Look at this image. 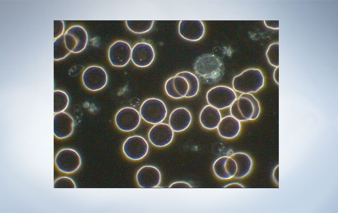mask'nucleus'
Instances as JSON below:
<instances>
[{
	"label": "nucleus",
	"instance_id": "obj_13",
	"mask_svg": "<svg viewBox=\"0 0 338 213\" xmlns=\"http://www.w3.org/2000/svg\"><path fill=\"white\" fill-rule=\"evenodd\" d=\"M136 179L138 185L141 188H155L161 183V174L157 167L145 165L138 171Z\"/></svg>",
	"mask_w": 338,
	"mask_h": 213
},
{
	"label": "nucleus",
	"instance_id": "obj_16",
	"mask_svg": "<svg viewBox=\"0 0 338 213\" xmlns=\"http://www.w3.org/2000/svg\"><path fill=\"white\" fill-rule=\"evenodd\" d=\"M213 169L215 175L221 179L227 180L234 177L237 170L236 161L231 157L224 156L214 162Z\"/></svg>",
	"mask_w": 338,
	"mask_h": 213
},
{
	"label": "nucleus",
	"instance_id": "obj_32",
	"mask_svg": "<svg viewBox=\"0 0 338 213\" xmlns=\"http://www.w3.org/2000/svg\"><path fill=\"white\" fill-rule=\"evenodd\" d=\"M169 188H192V186L187 182H176L171 184Z\"/></svg>",
	"mask_w": 338,
	"mask_h": 213
},
{
	"label": "nucleus",
	"instance_id": "obj_26",
	"mask_svg": "<svg viewBox=\"0 0 338 213\" xmlns=\"http://www.w3.org/2000/svg\"><path fill=\"white\" fill-rule=\"evenodd\" d=\"M266 56L269 63L272 66H279V44L274 43L271 44L268 48Z\"/></svg>",
	"mask_w": 338,
	"mask_h": 213
},
{
	"label": "nucleus",
	"instance_id": "obj_10",
	"mask_svg": "<svg viewBox=\"0 0 338 213\" xmlns=\"http://www.w3.org/2000/svg\"><path fill=\"white\" fill-rule=\"evenodd\" d=\"M131 53L132 49L129 43L124 41H117L108 49L109 61L114 67H124L129 62Z\"/></svg>",
	"mask_w": 338,
	"mask_h": 213
},
{
	"label": "nucleus",
	"instance_id": "obj_31",
	"mask_svg": "<svg viewBox=\"0 0 338 213\" xmlns=\"http://www.w3.org/2000/svg\"><path fill=\"white\" fill-rule=\"evenodd\" d=\"M54 39L63 35L64 30V23L62 20H54Z\"/></svg>",
	"mask_w": 338,
	"mask_h": 213
},
{
	"label": "nucleus",
	"instance_id": "obj_33",
	"mask_svg": "<svg viewBox=\"0 0 338 213\" xmlns=\"http://www.w3.org/2000/svg\"><path fill=\"white\" fill-rule=\"evenodd\" d=\"M264 24L268 28L277 29L279 28V20H264Z\"/></svg>",
	"mask_w": 338,
	"mask_h": 213
},
{
	"label": "nucleus",
	"instance_id": "obj_2",
	"mask_svg": "<svg viewBox=\"0 0 338 213\" xmlns=\"http://www.w3.org/2000/svg\"><path fill=\"white\" fill-rule=\"evenodd\" d=\"M264 77L260 70L249 69L235 76L232 81L234 90L242 94L255 93L264 85Z\"/></svg>",
	"mask_w": 338,
	"mask_h": 213
},
{
	"label": "nucleus",
	"instance_id": "obj_11",
	"mask_svg": "<svg viewBox=\"0 0 338 213\" xmlns=\"http://www.w3.org/2000/svg\"><path fill=\"white\" fill-rule=\"evenodd\" d=\"M174 131L169 124L161 123L154 125L148 133L150 142L157 147H164L172 141Z\"/></svg>",
	"mask_w": 338,
	"mask_h": 213
},
{
	"label": "nucleus",
	"instance_id": "obj_22",
	"mask_svg": "<svg viewBox=\"0 0 338 213\" xmlns=\"http://www.w3.org/2000/svg\"><path fill=\"white\" fill-rule=\"evenodd\" d=\"M175 75L183 77L188 83L189 89L185 97H192L198 93L199 82L197 77L195 74L187 71H183L177 73Z\"/></svg>",
	"mask_w": 338,
	"mask_h": 213
},
{
	"label": "nucleus",
	"instance_id": "obj_34",
	"mask_svg": "<svg viewBox=\"0 0 338 213\" xmlns=\"http://www.w3.org/2000/svg\"><path fill=\"white\" fill-rule=\"evenodd\" d=\"M273 78L275 82L279 83V67L276 68L273 72Z\"/></svg>",
	"mask_w": 338,
	"mask_h": 213
},
{
	"label": "nucleus",
	"instance_id": "obj_7",
	"mask_svg": "<svg viewBox=\"0 0 338 213\" xmlns=\"http://www.w3.org/2000/svg\"><path fill=\"white\" fill-rule=\"evenodd\" d=\"M64 39L67 48L74 53H78L83 51L88 41L86 31L79 25L70 27L64 34Z\"/></svg>",
	"mask_w": 338,
	"mask_h": 213
},
{
	"label": "nucleus",
	"instance_id": "obj_15",
	"mask_svg": "<svg viewBox=\"0 0 338 213\" xmlns=\"http://www.w3.org/2000/svg\"><path fill=\"white\" fill-rule=\"evenodd\" d=\"M74 120L66 112L56 113L54 117V133L58 139L66 138L72 134L74 128Z\"/></svg>",
	"mask_w": 338,
	"mask_h": 213
},
{
	"label": "nucleus",
	"instance_id": "obj_29",
	"mask_svg": "<svg viewBox=\"0 0 338 213\" xmlns=\"http://www.w3.org/2000/svg\"><path fill=\"white\" fill-rule=\"evenodd\" d=\"M240 97L249 99L253 104L254 110L251 120H254L258 117L260 112V107L257 99L251 93L242 94Z\"/></svg>",
	"mask_w": 338,
	"mask_h": 213
},
{
	"label": "nucleus",
	"instance_id": "obj_3",
	"mask_svg": "<svg viewBox=\"0 0 338 213\" xmlns=\"http://www.w3.org/2000/svg\"><path fill=\"white\" fill-rule=\"evenodd\" d=\"M141 118L146 122L156 125L162 123L167 115L164 102L158 98H150L145 100L140 108Z\"/></svg>",
	"mask_w": 338,
	"mask_h": 213
},
{
	"label": "nucleus",
	"instance_id": "obj_5",
	"mask_svg": "<svg viewBox=\"0 0 338 213\" xmlns=\"http://www.w3.org/2000/svg\"><path fill=\"white\" fill-rule=\"evenodd\" d=\"M107 74L102 67L91 66L87 68L82 74V81L84 86L92 91L104 88L107 82Z\"/></svg>",
	"mask_w": 338,
	"mask_h": 213
},
{
	"label": "nucleus",
	"instance_id": "obj_12",
	"mask_svg": "<svg viewBox=\"0 0 338 213\" xmlns=\"http://www.w3.org/2000/svg\"><path fill=\"white\" fill-rule=\"evenodd\" d=\"M155 56L153 47L148 43H138L132 49L131 59L133 63L138 67L149 66L153 63Z\"/></svg>",
	"mask_w": 338,
	"mask_h": 213
},
{
	"label": "nucleus",
	"instance_id": "obj_18",
	"mask_svg": "<svg viewBox=\"0 0 338 213\" xmlns=\"http://www.w3.org/2000/svg\"><path fill=\"white\" fill-rule=\"evenodd\" d=\"M192 121V116L188 110L179 107L173 110L169 116V125L174 132H180L187 129Z\"/></svg>",
	"mask_w": 338,
	"mask_h": 213
},
{
	"label": "nucleus",
	"instance_id": "obj_23",
	"mask_svg": "<svg viewBox=\"0 0 338 213\" xmlns=\"http://www.w3.org/2000/svg\"><path fill=\"white\" fill-rule=\"evenodd\" d=\"M127 28L132 32L143 34L149 31L153 27V20H126Z\"/></svg>",
	"mask_w": 338,
	"mask_h": 213
},
{
	"label": "nucleus",
	"instance_id": "obj_24",
	"mask_svg": "<svg viewBox=\"0 0 338 213\" xmlns=\"http://www.w3.org/2000/svg\"><path fill=\"white\" fill-rule=\"evenodd\" d=\"M69 97L65 92L61 90L54 91V113L55 114L63 112L68 107Z\"/></svg>",
	"mask_w": 338,
	"mask_h": 213
},
{
	"label": "nucleus",
	"instance_id": "obj_19",
	"mask_svg": "<svg viewBox=\"0 0 338 213\" xmlns=\"http://www.w3.org/2000/svg\"><path fill=\"white\" fill-rule=\"evenodd\" d=\"M241 125L240 122L232 116L222 118L217 127L219 135L227 139H234L239 134Z\"/></svg>",
	"mask_w": 338,
	"mask_h": 213
},
{
	"label": "nucleus",
	"instance_id": "obj_14",
	"mask_svg": "<svg viewBox=\"0 0 338 213\" xmlns=\"http://www.w3.org/2000/svg\"><path fill=\"white\" fill-rule=\"evenodd\" d=\"M178 33L184 39L197 41L205 33V26L200 20H181L178 24Z\"/></svg>",
	"mask_w": 338,
	"mask_h": 213
},
{
	"label": "nucleus",
	"instance_id": "obj_17",
	"mask_svg": "<svg viewBox=\"0 0 338 213\" xmlns=\"http://www.w3.org/2000/svg\"><path fill=\"white\" fill-rule=\"evenodd\" d=\"M254 105L248 98L239 97L230 106L232 116L240 122L251 120L254 113Z\"/></svg>",
	"mask_w": 338,
	"mask_h": 213
},
{
	"label": "nucleus",
	"instance_id": "obj_25",
	"mask_svg": "<svg viewBox=\"0 0 338 213\" xmlns=\"http://www.w3.org/2000/svg\"><path fill=\"white\" fill-rule=\"evenodd\" d=\"M71 52L67 48L64 39V35L57 38L54 42V59L60 60L67 57Z\"/></svg>",
	"mask_w": 338,
	"mask_h": 213
},
{
	"label": "nucleus",
	"instance_id": "obj_21",
	"mask_svg": "<svg viewBox=\"0 0 338 213\" xmlns=\"http://www.w3.org/2000/svg\"><path fill=\"white\" fill-rule=\"evenodd\" d=\"M230 157L236 161L237 165L234 178L241 179L249 174L252 167L253 161L248 154L244 152H236Z\"/></svg>",
	"mask_w": 338,
	"mask_h": 213
},
{
	"label": "nucleus",
	"instance_id": "obj_1",
	"mask_svg": "<svg viewBox=\"0 0 338 213\" xmlns=\"http://www.w3.org/2000/svg\"><path fill=\"white\" fill-rule=\"evenodd\" d=\"M194 69L195 73L206 82L212 83L218 81L224 74V65L215 55L205 54L196 61Z\"/></svg>",
	"mask_w": 338,
	"mask_h": 213
},
{
	"label": "nucleus",
	"instance_id": "obj_30",
	"mask_svg": "<svg viewBox=\"0 0 338 213\" xmlns=\"http://www.w3.org/2000/svg\"><path fill=\"white\" fill-rule=\"evenodd\" d=\"M174 76L169 78L166 82L165 89L166 93L169 97L174 99H180L183 98L175 90L173 85Z\"/></svg>",
	"mask_w": 338,
	"mask_h": 213
},
{
	"label": "nucleus",
	"instance_id": "obj_35",
	"mask_svg": "<svg viewBox=\"0 0 338 213\" xmlns=\"http://www.w3.org/2000/svg\"><path fill=\"white\" fill-rule=\"evenodd\" d=\"M244 187L241 184L238 183H232L229 184L225 186L224 188H244Z\"/></svg>",
	"mask_w": 338,
	"mask_h": 213
},
{
	"label": "nucleus",
	"instance_id": "obj_6",
	"mask_svg": "<svg viewBox=\"0 0 338 213\" xmlns=\"http://www.w3.org/2000/svg\"><path fill=\"white\" fill-rule=\"evenodd\" d=\"M55 163L60 171L70 174L76 171L81 165V158L77 151L71 148L60 150L55 158Z\"/></svg>",
	"mask_w": 338,
	"mask_h": 213
},
{
	"label": "nucleus",
	"instance_id": "obj_4",
	"mask_svg": "<svg viewBox=\"0 0 338 213\" xmlns=\"http://www.w3.org/2000/svg\"><path fill=\"white\" fill-rule=\"evenodd\" d=\"M237 95L234 89L222 85L215 86L208 91L206 100L209 105L222 110L231 106L236 100Z\"/></svg>",
	"mask_w": 338,
	"mask_h": 213
},
{
	"label": "nucleus",
	"instance_id": "obj_28",
	"mask_svg": "<svg viewBox=\"0 0 338 213\" xmlns=\"http://www.w3.org/2000/svg\"><path fill=\"white\" fill-rule=\"evenodd\" d=\"M54 188H76L74 181L68 177H62L57 179L54 183Z\"/></svg>",
	"mask_w": 338,
	"mask_h": 213
},
{
	"label": "nucleus",
	"instance_id": "obj_8",
	"mask_svg": "<svg viewBox=\"0 0 338 213\" xmlns=\"http://www.w3.org/2000/svg\"><path fill=\"white\" fill-rule=\"evenodd\" d=\"M149 144L147 141L140 136L128 138L123 144V151L125 156L132 160L143 159L147 154Z\"/></svg>",
	"mask_w": 338,
	"mask_h": 213
},
{
	"label": "nucleus",
	"instance_id": "obj_20",
	"mask_svg": "<svg viewBox=\"0 0 338 213\" xmlns=\"http://www.w3.org/2000/svg\"><path fill=\"white\" fill-rule=\"evenodd\" d=\"M222 117L219 110L210 105L205 106L199 115L201 125L208 130L216 129Z\"/></svg>",
	"mask_w": 338,
	"mask_h": 213
},
{
	"label": "nucleus",
	"instance_id": "obj_9",
	"mask_svg": "<svg viewBox=\"0 0 338 213\" xmlns=\"http://www.w3.org/2000/svg\"><path fill=\"white\" fill-rule=\"evenodd\" d=\"M141 116L135 108L126 107L120 109L116 113L115 122L117 127L123 132L135 130L140 124Z\"/></svg>",
	"mask_w": 338,
	"mask_h": 213
},
{
	"label": "nucleus",
	"instance_id": "obj_27",
	"mask_svg": "<svg viewBox=\"0 0 338 213\" xmlns=\"http://www.w3.org/2000/svg\"><path fill=\"white\" fill-rule=\"evenodd\" d=\"M173 85L176 92L182 97H185L189 89L188 83L185 78L180 76H174Z\"/></svg>",
	"mask_w": 338,
	"mask_h": 213
}]
</instances>
